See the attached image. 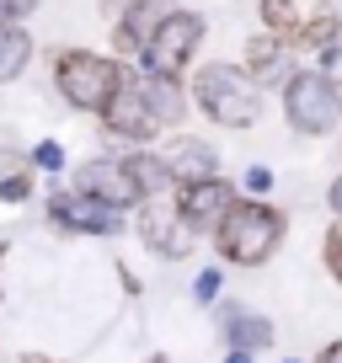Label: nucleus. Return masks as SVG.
Here are the masks:
<instances>
[{
    "mask_svg": "<svg viewBox=\"0 0 342 363\" xmlns=\"http://www.w3.org/2000/svg\"><path fill=\"white\" fill-rule=\"evenodd\" d=\"M38 0H0V22H16V16H27Z\"/></svg>",
    "mask_w": 342,
    "mask_h": 363,
    "instance_id": "obj_26",
    "label": "nucleus"
},
{
    "mask_svg": "<svg viewBox=\"0 0 342 363\" xmlns=\"http://www.w3.org/2000/svg\"><path fill=\"white\" fill-rule=\"evenodd\" d=\"M278 240H284V214L267 203H257V198H236V203L225 208V219L214 225V246L225 262H236V267H257V262H267L278 251Z\"/></svg>",
    "mask_w": 342,
    "mask_h": 363,
    "instance_id": "obj_1",
    "label": "nucleus"
},
{
    "mask_svg": "<svg viewBox=\"0 0 342 363\" xmlns=\"http://www.w3.org/2000/svg\"><path fill=\"white\" fill-rule=\"evenodd\" d=\"M33 166H43V171H59V166H65V150H59L54 139H43V145L33 150Z\"/></svg>",
    "mask_w": 342,
    "mask_h": 363,
    "instance_id": "obj_22",
    "label": "nucleus"
},
{
    "mask_svg": "<svg viewBox=\"0 0 342 363\" xmlns=\"http://www.w3.org/2000/svg\"><path fill=\"white\" fill-rule=\"evenodd\" d=\"M150 363H160V358H150Z\"/></svg>",
    "mask_w": 342,
    "mask_h": 363,
    "instance_id": "obj_34",
    "label": "nucleus"
},
{
    "mask_svg": "<svg viewBox=\"0 0 342 363\" xmlns=\"http://www.w3.org/2000/svg\"><path fill=\"white\" fill-rule=\"evenodd\" d=\"M326 203H331V208H337V219H342V177H337V182H331V198H326Z\"/></svg>",
    "mask_w": 342,
    "mask_h": 363,
    "instance_id": "obj_27",
    "label": "nucleus"
},
{
    "mask_svg": "<svg viewBox=\"0 0 342 363\" xmlns=\"http://www.w3.org/2000/svg\"><path fill=\"white\" fill-rule=\"evenodd\" d=\"M33 59V38L22 33L16 22H0V80H16Z\"/></svg>",
    "mask_w": 342,
    "mask_h": 363,
    "instance_id": "obj_14",
    "label": "nucleus"
},
{
    "mask_svg": "<svg viewBox=\"0 0 342 363\" xmlns=\"http://www.w3.org/2000/svg\"><path fill=\"white\" fill-rule=\"evenodd\" d=\"M48 214H54L59 230H86V235H113L118 230V208L96 203V198H80V193H54Z\"/></svg>",
    "mask_w": 342,
    "mask_h": 363,
    "instance_id": "obj_10",
    "label": "nucleus"
},
{
    "mask_svg": "<svg viewBox=\"0 0 342 363\" xmlns=\"http://www.w3.org/2000/svg\"><path fill=\"white\" fill-rule=\"evenodd\" d=\"M27 193H33V177H27V171H11V177L0 182V198H6V203H22Z\"/></svg>",
    "mask_w": 342,
    "mask_h": 363,
    "instance_id": "obj_21",
    "label": "nucleus"
},
{
    "mask_svg": "<svg viewBox=\"0 0 342 363\" xmlns=\"http://www.w3.org/2000/svg\"><path fill=\"white\" fill-rule=\"evenodd\" d=\"M160 166H166V177H171V187L177 182H209V177H219V155L204 145V139H193V134H177L166 150H160Z\"/></svg>",
    "mask_w": 342,
    "mask_h": 363,
    "instance_id": "obj_9",
    "label": "nucleus"
},
{
    "mask_svg": "<svg viewBox=\"0 0 342 363\" xmlns=\"http://www.w3.org/2000/svg\"><path fill=\"white\" fill-rule=\"evenodd\" d=\"M225 363H251V352H241V347H236V352H230Z\"/></svg>",
    "mask_w": 342,
    "mask_h": 363,
    "instance_id": "obj_29",
    "label": "nucleus"
},
{
    "mask_svg": "<svg viewBox=\"0 0 342 363\" xmlns=\"http://www.w3.org/2000/svg\"><path fill=\"white\" fill-rule=\"evenodd\" d=\"M22 363H54V358H43V352H27V358Z\"/></svg>",
    "mask_w": 342,
    "mask_h": 363,
    "instance_id": "obj_30",
    "label": "nucleus"
},
{
    "mask_svg": "<svg viewBox=\"0 0 342 363\" xmlns=\"http://www.w3.org/2000/svg\"><path fill=\"white\" fill-rule=\"evenodd\" d=\"M263 22H267V33H273V38L294 43V33H299V6H294V0H263Z\"/></svg>",
    "mask_w": 342,
    "mask_h": 363,
    "instance_id": "obj_18",
    "label": "nucleus"
},
{
    "mask_svg": "<svg viewBox=\"0 0 342 363\" xmlns=\"http://www.w3.org/2000/svg\"><path fill=\"white\" fill-rule=\"evenodd\" d=\"M139 235H145V246L160 251V257H187V251H193V230H187L171 187L139 198Z\"/></svg>",
    "mask_w": 342,
    "mask_h": 363,
    "instance_id": "obj_6",
    "label": "nucleus"
},
{
    "mask_svg": "<svg viewBox=\"0 0 342 363\" xmlns=\"http://www.w3.org/2000/svg\"><path fill=\"white\" fill-rule=\"evenodd\" d=\"M219 284H225V278H219V267H204V272L193 278V299H198V305H214Z\"/></svg>",
    "mask_w": 342,
    "mask_h": 363,
    "instance_id": "obj_20",
    "label": "nucleus"
},
{
    "mask_svg": "<svg viewBox=\"0 0 342 363\" xmlns=\"http://www.w3.org/2000/svg\"><path fill=\"white\" fill-rule=\"evenodd\" d=\"M75 193L80 198H96V203L118 208V214L139 203V187H134V177H128V166H123V160H113V155L86 160V166L75 171Z\"/></svg>",
    "mask_w": 342,
    "mask_h": 363,
    "instance_id": "obj_8",
    "label": "nucleus"
},
{
    "mask_svg": "<svg viewBox=\"0 0 342 363\" xmlns=\"http://www.w3.org/2000/svg\"><path fill=\"white\" fill-rule=\"evenodd\" d=\"M0 262H6V246H0Z\"/></svg>",
    "mask_w": 342,
    "mask_h": 363,
    "instance_id": "obj_33",
    "label": "nucleus"
},
{
    "mask_svg": "<svg viewBox=\"0 0 342 363\" xmlns=\"http://www.w3.org/2000/svg\"><path fill=\"white\" fill-rule=\"evenodd\" d=\"M102 123H107V134H113V139H128V145H145V139L160 134L155 113L145 107L139 75H128V69L118 75V91L107 96V107H102Z\"/></svg>",
    "mask_w": 342,
    "mask_h": 363,
    "instance_id": "obj_7",
    "label": "nucleus"
},
{
    "mask_svg": "<svg viewBox=\"0 0 342 363\" xmlns=\"http://www.w3.org/2000/svg\"><path fill=\"white\" fill-rule=\"evenodd\" d=\"M0 171H11V150H0Z\"/></svg>",
    "mask_w": 342,
    "mask_h": 363,
    "instance_id": "obj_31",
    "label": "nucleus"
},
{
    "mask_svg": "<svg viewBox=\"0 0 342 363\" xmlns=\"http://www.w3.org/2000/svg\"><path fill=\"white\" fill-rule=\"evenodd\" d=\"M166 11H171V0H128V11L118 16V27H113L118 54H139V48L150 43V33L166 22Z\"/></svg>",
    "mask_w": 342,
    "mask_h": 363,
    "instance_id": "obj_12",
    "label": "nucleus"
},
{
    "mask_svg": "<svg viewBox=\"0 0 342 363\" xmlns=\"http://www.w3.org/2000/svg\"><path fill=\"white\" fill-rule=\"evenodd\" d=\"M326 69H331L326 80H342V27H337V38L326 43Z\"/></svg>",
    "mask_w": 342,
    "mask_h": 363,
    "instance_id": "obj_25",
    "label": "nucleus"
},
{
    "mask_svg": "<svg viewBox=\"0 0 342 363\" xmlns=\"http://www.w3.org/2000/svg\"><path fill=\"white\" fill-rule=\"evenodd\" d=\"M230 203H236V187H230V182H219V177L187 182V198H177V208H182L187 230H214L219 219H225Z\"/></svg>",
    "mask_w": 342,
    "mask_h": 363,
    "instance_id": "obj_11",
    "label": "nucleus"
},
{
    "mask_svg": "<svg viewBox=\"0 0 342 363\" xmlns=\"http://www.w3.org/2000/svg\"><path fill=\"white\" fill-rule=\"evenodd\" d=\"M267 342H273V326H267L263 315H230V347L257 352V347H267Z\"/></svg>",
    "mask_w": 342,
    "mask_h": 363,
    "instance_id": "obj_16",
    "label": "nucleus"
},
{
    "mask_svg": "<svg viewBox=\"0 0 342 363\" xmlns=\"http://www.w3.org/2000/svg\"><path fill=\"white\" fill-rule=\"evenodd\" d=\"M139 91H145V107L155 113L160 128L182 118L187 96H182V86H177V75H150V69H145V75H139Z\"/></svg>",
    "mask_w": 342,
    "mask_h": 363,
    "instance_id": "obj_13",
    "label": "nucleus"
},
{
    "mask_svg": "<svg viewBox=\"0 0 342 363\" xmlns=\"http://www.w3.org/2000/svg\"><path fill=\"white\" fill-rule=\"evenodd\" d=\"M326 267H331V278L342 284V225L326 235Z\"/></svg>",
    "mask_w": 342,
    "mask_h": 363,
    "instance_id": "obj_23",
    "label": "nucleus"
},
{
    "mask_svg": "<svg viewBox=\"0 0 342 363\" xmlns=\"http://www.w3.org/2000/svg\"><path fill=\"white\" fill-rule=\"evenodd\" d=\"M198 43H204V16L171 6L166 22H160L155 33H150V43L139 48V59H145L150 75H177V69H187V59L198 54Z\"/></svg>",
    "mask_w": 342,
    "mask_h": 363,
    "instance_id": "obj_5",
    "label": "nucleus"
},
{
    "mask_svg": "<svg viewBox=\"0 0 342 363\" xmlns=\"http://www.w3.org/2000/svg\"><path fill=\"white\" fill-rule=\"evenodd\" d=\"M284 113L294 134H331L342 118V91L321 69H299L284 80Z\"/></svg>",
    "mask_w": 342,
    "mask_h": 363,
    "instance_id": "obj_3",
    "label": "nucleus"
},
{
    "mask_svg": "<svg viewBox=\"0 0 342 363\" xmlns=\"http://www.w3.org/2000/svg\"><path fill=\"white\" fill-rule=\"evenodd\" d=\"M273 187V171L267 166H246V193H267Z\"/></svg>",
    "mask_w": 342,
    "mask_h": 363,
    "instance_id": "obj_24",
    "label": "nucleus"
},
{
    "mask_svg": "<svg viewBox=\"0 0 342 363\" xmlns=\"http://www.w3.org/2000/svg\"><path fill=\"white\" fill-rule=\"evenodd\" d=\"M321 363H342V342H331V347L321 352Z\"/></svg>",
    "mask_w": 342,
    "mask_h": 363,
    "instance_id": "obj_28",
    "label": "nucleus"
},
{
    "mask_svg": "<svg viewBox=\"0 0 342 363\" xmlns=\"http://www.w3.org/2000/svg\"><path fill=\"white\" fill-rule=\"evenodd\" d=\"M118 75H123V69H118L113 59L86 54V48H70V54H59V69H54L59 96H65L70 107H80V113H102L107 96L118 91Z\"/></svg>",
    "mask_w": 342,
    "mask_h": 363,
    "instance_id": "obj_4",
    "label": "nucleus"
},
{
    "mask_svg": "<svg viewBox=\"0 0 342 363\" xmlns=\"http://www.w3.org/2000/svg\"><path fill=\"white\" fill-rule=\"evenodd\" d=\"M102 6H123V0H102Z\"/></svg>",
    "mask_w": 342,
    "mask_h": 363,
    "instance_id": "obj_32",
    "label": "nucleus"
},
{
    "mask_svg": "<svg viewBox=\"0 0 342 363\" xmlns=\"http://www.w3.org/2000/svg\"><path fill=\"white\" fill-rule=\"evenodd\" d=\"M123 166H128V177H134L139 198H145V193H166V187H171V177H166V166H160V155H128Z\"/></svg>",
    "mask_w": 342,
    "mask_h": 363,
    "instance_id": "obj_17",
    "label": "nucleus"
},
{
    "mask_svg": "<svg viewBox=\"0 0 342 363\" xmlns=\"http://www.w3.org/2000/svg\"><path fill=\"white\" fill-rule=\"evenodd\" d=\"M284 48H289V43H284V38H273V33H257V38L246 43V65L257 69V80H273V75H278Z\"/></svg>",
    "mask_w": 342,
    "mask_h": 363,
    "instance_id": "obj_15",
    "label": "nucleus"
},
{
    "mask_svg": "<svg viewBox=\"0 0 342 363\" xmlns=\"http://www.w3.org/2000/svg\"><path fill=\"white\" fill-rule=\"evenodd\" d=\"M337 16H331V11H321V16H310V22H305V33H294V43H310V48H326L331 43V38H337Z\"/></svg>",
    "mask_w": 342,
    "mask_h": 363,
    "instance_id": "obj_19",
    "label": "nucleus"
},
{
    "mask_svg": "<svg viewBox=\"0 0 342 363\" xmlns=\"http://www.w3.org/2000/svg\"><path fill=\"white\" fill-rule=\"evenodd\" d=\"M193 102L204 107V118H214V123L246 128L251 118H257V80H251L246 69H236V65H209V69H198V80H193Z\"/></svg>",
    "mask_w": 342,
    "mask_h": 363,
    "instance_id": "obj_2",
    "label": "nucleus"
}]
</instances>
